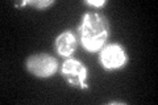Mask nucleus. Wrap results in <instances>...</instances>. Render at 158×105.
<instances>
[{
  "label": "nucleus",
  "instance_id": "nucleus-1",
  "mask_svg": "<svg viewBox=\"0 0 158 105\" xmlns=\"http://www.w3.org/2000/svg\"><path fill=\"white\" fill-rule=\"evenodd\" d=\"M79 39L82 46L87 51H99L110 36V24L107 18L100 13L88 12L82 18V22L78 28Z\"/></svg>",
  "mask_w": 158,
  "mask_h": 105
},
{
  "label": "nucleus",
  "instance_id": "nucleus-2",
  "mask_svg": "<svg viewBox=\"0 0 158 105\" xmlns=\"http://www.w3.org/2000/svg\"><path fill=\"white\" fill-rule=\"evenodd\" d=\"M27 68L34 76L49 78L58 71V62L54 57L48 54H34L28 58Z\"/></svg>",
  "mask_w": 158,
  "mask_h": 105
},
{
  "label": "nucleus",
  "instance_id": "nucleus-3",
  "mask_svg": "<svg viewBox=\"0 0 158 105\" xmlns=\"http://www.w3.org/2000/svg\"><path fill=\"white\" fill-rule=\"evenodd\" d=\"M61 72L70 86L79 87V88L88 87L86 83L87 68L82 62L77 61V59H71V58L66 59L61 67Z\"/></svg>",
  "mask_w": 158,
  "mask_h": 105
},
{
  "label": "nucleus",
  "instance_id": "nucleus-4",
  "mask_svg": "<svg viewBox=\"0 0 158 105\" xmlns=\"http://www.w3.org/2000/svg\"><path fill=\"white\" fill-rule=\"evenodd\" d=\"M128 61L124 47L118 43L108 45L100 51V63L106 70H116L123 67Z\"/></svg>",
  "mask_w": 158,
  "mask_h": 105
},
{
  "label": "nucleus",
  "instance_id": "nucleus-5",
  "mask_svg": "<svg viewBox=\"0 0 158 105\" xmlns=\"http://www.w3.org/2000/svg\"><path fill=\"white\" fill-rule=\"evenodd\" d=\"M78 36L71 30L61 33L56 39V50L62 57H70L78 47Z\"/></svg>",
  "mask_w": 158,
  "mask_h": 105
},
{
  "label": "nucleus",
  "instance_id": "nucleus-6",
  "mask_svg": "<svg viewBox=\"0 0 158 105\" xmlns=\"http://www.w3.org/2000/svg\"><path fill=\"white\" fill-rule=\"evenodd\" d=\"M54 2L53 0H44V2H36V0H32V2H23L21 3V6H27V4H29V6H33V7H36V8H45V7H49V6H52Z\"/></svg>",
  "mask_w": 158,
  "mask_h": 105
},
{
  "label": "nucleus",
  "instance_id": "nucleus-7",
  "mask_svg": "<svg viewBox=\"0 0 158 105\" xmlns=\"http://www.w3.org/2000/svg\"><path fill=\"white\" fill-rule=\"evenodd\" d=\"M86 4H88V6H92V7H98V8H100V7H103L106 4V2L104 0H87L86 2Z\"/></svg>",
  "mask_w": 158,
  "mask_h": 105
}]
</instances>
